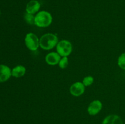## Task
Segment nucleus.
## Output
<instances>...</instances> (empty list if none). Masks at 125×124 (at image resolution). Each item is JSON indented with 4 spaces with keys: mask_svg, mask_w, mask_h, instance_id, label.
Instances as JSON below:
<instances>
[{
    "mask_svg": "<svg viewBox=\"0 0 125 124\" xmlns=\"http://www.w3.org/2000/svg\"><path fill=\"white\" fill-rule=\"evenodd\" d=\"M94 79L92 76H87L85 77L84 78L83 81V83L84 84L85 86H89L92 85V84L94 83Z\"/></svg>",
    "mask_w": 125,
    "mask_h": 124,
    "instance_id": "2eb2a0df",
    "label": "nucleus"
},
{
    "mask_svg": "<svg viewBox=\"0 0 125 124\" xmlns=\"http://www.w3.org/2000/svg\"><path fill=\"white\" fill-rule=\"evenodd\" d=\"M40 8V4L37 0H31L29 1L26 7V12L31 14L38 13Z\"/></svg>",
    "mask_w": 125,
    "mask_h": 124,
    "instance_id": "1a4fd4ad",
    "label": "nucleus"
},
{
    "mask_svg": "<svg viewBox=\"0 0 125 124\" xmlns=\"http://www.w3.org/2000/svg\"><path fill=\"white\" fill-rule=\"evenodd\" d=\"M52 17L50 12L45 10L39 12L35 16V25L39 27H46L51 25Z\"/></svg>",
    "mask_w": 125,
    "mask_h": 124,
    "instance_id": "f03ea898",
    "label": "nucleus"
},
{
    "mask_svg": "<svg viewBox=\"0 0 125 124\" xmlns=\"http://www.w3.org/2000/svg\"><path fill=\"white\" fill-rule=\"evenodd\" d=\"M103 108V104L99 100H95L89 104L87 108V111L91 115H95L98 114Z\"/></svg>",
    "mask_w": 125,
    "mask_h": 124,
    "instance_id": "423d86ee",
    "label": "nucleus"
},
{
    "mask_svg": "<svg viewBox=\"0 0 125 124\" xmlns=\"http://www.w3.org/2000/svg\"><path fill=\"white\" fill-rule=\"evenodd\" d=\"M118 65L122 69L125 70V52L122 53L118 58Z\"/></svg>",
    "mask_w": 125,
    "mask_h": 124,
    "instance_id": "ddd939ff",
    "label": "nucleus"
},
{
    "mask_svg": "<svg viewBox=\"0 0 125 124\" xmlns=\"http://www.w3.org/2000/svg\"><path fill=\"white\" fill-rule=\"evenodd\" d=\"M61 58V56L57 52H51L46 55L45 57V61L47 64L54 66L59 64Z\"/></svg>",
    "mask_w": 125,
    "mask_h": 124,
    "instance_id": "0eeeda50",
    "label": "nucleus"
},
{
    "mask_svg": "<svg viewBox=\"0 0 125 124\" xmlns=\"http://www.w3.org/2000/svg\"><path fill=\"white\" fill-rule=\"evenodd\" d=\"M12 75V71L9 67L4 64H0V83L7 81Z\"/></svg>",
    "mask_w": 125,
    "mask_h": 124,
    "instance_id": "6e6552de",
    "label": "nucleus"
},
{
    "mask_svg": "<svg viewBox=\"0 0 125 124\" xmlns=\"http://www.w3.org/2000/svg\"><path fill=\"white\" fill-rule=\"evenodd\" d=\"M24 19L28 24H31V25L35 24V16L34 15V14L26 12L24 13Z\"/></svg>",
    "mask_w": 125,
    "mask_h": 124,
    "instance_id": "f8f14e48",
    "label": "nucleus"
},
{
    "mask_svg": "<svg viewBox=\"0 0 125 124\" xmlns=\"http://www.w3.org/2000/svg\"><path fill=\"white\" fill-rule=\"evenodd\" d=\"M73 50L72 43L67 40L59 41L56 46L57 52L61 57H68L71 54Z\"/></svg>",
    "mask_w": 125,
    "mask_h": 124,
    "instance_id": "7ed1b4c3",
    "label": "nucleus"
},
{
    "mask_svg": "<svg viewBox=\"0 0 125 124\" xmlns=\"http://www.w3.org/2000/svg\"><path fill=\"white\" fill-rule=\"evenodd\" d=\"M85 87L83 82L77 81L73 83L70 88V92L72 96L74 97H79L83 95L85 91Z\"/></svg>",
    "mask_w": 125,
    "mask_h": 124,
    "instance_id": "39448f33",
    "label": "nucleus"
},
{
    "mask_svg": "<svg viewBox=\"0 0 125 124\" xmlns=\"http://www.w3.org/2000/svg\"><path fill=\"white\" fill-rule=\"evenodd\" d=\"M59 66L61 69H65L67 67L68 64V57H62V58H61L59 63Z\"/></svg>",
    "mask_w": 125,
    "mask_h": 124,
    "instance_id": "4468645a",
    "label": "nucleus"
},
{
    "mask_svg": "<svg viewBox=\"0 0 125 124\" xmlns=\"http://www.w3.org/2000/svg\"><path fill=\"white\" fill-rule=\"evenodd\" d=\"M26 69L25 67L22 65H18L13 68L12 70V75L14 77L19 78L24 76L26 74Z\"/></svg>",
    "mask_w": 125,
    "mask_h": 124,
    "instance_id": "9b49d317",
    "label": "nucleus"
},
{
    "mask_svg": "<svg viewBox=\"0 0 125 124\" xmlns=\"http://www.w3.org/2000/svg\"><path fill=\"white\" fill-rule=\"evenodd\" d=\"M58 42V37L56 34L47 33L40 38V47L44 50L52 49L57 46Z\"/></svg>",
    "mask_w": 125,
    "mask_h": 124,
    "instance_id": "f257e3e1",
    "label": "nucleus"
},
{
    "mask_svg": "<svg viewBox=\"0 0 125 124\" xmlns=\"http://www.w3.org/2000/svg\"><path fill=\"white\" fill-rule=\"evenodd\" d=\"M24 42L26 47L32 51H37L40 46V39L35 34L32 32L26 34Z\"/></svg>",
    "mask_w": 125,
    "mask_h": 124,
    "instance_id": "20e7f679",
    "label": "nucleus"
},
{
    "mask_svg": "<svg viewBox=\"0 0 125 124\" xmlns=\"http://www.w3.org/2000/svg\"><path fill=\"white\" fill-rule=\"evenodd\" d=\"M102 124H123V122L120 116L112 114L105 117Z\"/></svg>",
    "mask_w": 125,
    "mask_h": 124,
    "instance_id": "9d476101",
    "label": "nucleus"
}]
</instances>
